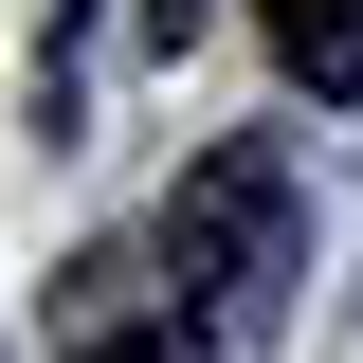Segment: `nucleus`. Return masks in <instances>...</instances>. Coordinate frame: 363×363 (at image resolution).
Wrapping results in <instances>:
<instances>
[{"mask_svg": "<svg viewBox=\"0 0 363 363\" xmlns=\"http://www.w3.org/2000/svg\"><path fill=\"white\" fill-rule=\"evenodd\" d=\"M272 55H291V73L345 109V91H363V0H272Z\"/></svg>", "mask_w": 363, "mask_h": 363, "instance_id": "2", "label": "nucleus"}, {"mask_svg": "<svg viewBox=\"0 0 363 363\" xmlns=\"http://www.w3.org/2000/svg\"><path fill=\"white\" fill-rule=\"evenodd\" d=\"M200 18H218V0H145V37H164V55H182V37H200Z\"/></svg>", "mask_w": 363, "mask_h": 363, "instance_id": "3", "label": "nucleus"}, {"mask_svg": "<svg viewBox=\"0 0 363 363\" xmlns=\"http://www.w3.org/2000/svg\"><path fill=\"white\" fill-rule=\"evenodd\" d=\"M291 272H309L291 164H272V145H200L182 200H164V327L182 345H272V327H291Z\"/></svg>", "mask_w": 363, "mask_h": 363, "instance_id": "1", "label": "nucleus"}]
</instances>
